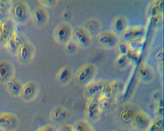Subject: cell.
<instances>
[{
    "mask_svg": "<svg viewBox=\"0 0 164 131\" xmlns=\"http://www.w3.org/2000/svg\"><path fill=\"white\" fill-rule=\"evenodd\" d=\"M72 37L76 43H78L81 46L86 47L89 44L90 39H89L88 33L81 29L74 30L72 32Z\"/></svg>",
    "mask_w": 164,
    "mask_h": 131,
    "instance_id": "6da1fadb",
    "label": "cell"
},
{
    "mask_svg": "<svg viewBox=\"0 0 164 131\" xmlns=\"http://www.w3.org/2000/svg\"><path fill=\"white\" fill-rule=\"evenodd\" d=\"M98 41L99 44L104 47H113L117 43V36L110 32L103 33L98 37Z\"/></svg>",
    "mask_w": 164,
    "mask_h": 131,
    "instance_id": "7a4b0ae2",
    "label": "cell"
},
{
    "mask_svg": "<svg viewBox=\"0 0 164 131\" xmlns=\"http://www.w3.org/2000/svg\"><path fill=\"white\" fill-rule=\"evenodd\" d=\"M56 39L60 43H66L68 40V38L71 35V31H70L69 25L66 24H63L59 25L55 31Z\"/></svg>",
    "mask_w": 164,
    "mask_h": 131,
    "instance_id": "3957f363",
    "label": "cell"
},
{
    "mask_svg": "<svg viewBox=\"0 0 164 131\" xmlns=\"http://www.w3.org/2000/svg\"><path fill=\"white\" fill-rule=\"evenodd\" d=\"M134 124L137 128L140 129V130H144V129L148 128V125L150 124V120L148 115H146L143 112H136L134 115Z\"/></svg>",
    "mask_w": 164,
    "mask_h": 131,
    "instance_id": "277c9868",
    "label": "cell"
},
{
    "mask_svg": "<svg viewBox=\"0 0 164 131\" xmlns=\"http://www.w3.org/2000/svg\"><path fill=\"white\" fill-rule=\"evenodd\" d=\"M105 87V83L104 82H97L90 84L85 90V94L88 97H94L95 95H98L103 92Z\"/></svg>",
    "mask_w": 164,
    "mask_h": 131,
    "instance_id": "5b68a950",
    "label": "cell"
},
{
    "mask_svg": "<svg viewBox=\"0 0 164 131\" xmlns=\"http://www.w3.org/2000/svg\"><path fill=\"white\" fill-rule=\"evenodd\" d=\"M145 34V30L141 28H136L127 30L123 33V38L126 39L130 40H135V39H139V38L144 36Z\"/></svg>",
    "mask_w": 164,
    "mask_h": 131,
    "instance_id": "8992f818",
    "label": "cell"
},
{
    "mask_svg": "<svg viewBox=\"0 0 164 131\" xmlns=\"http://www.w3.org/2000/svg\"><path fill=\"white\" fill-rule=\"evenodd\" d=\"M26 7L22 3H16L13 6V14L18 21H24L26 17Z\"/></svg>",
    "mask_w": 164,
    "mask_h": 131,
    "instance_id": "52a82bcc",
    "label": "cell"
},
{
    "mask_svg": "<svg viewBox=\"0 0 164 131\" xmlns=\"http://www.w3.org/2000/svg\"><path fill=\"white\" fill-rule=\"evenodd\" d=\"M21 94L24 99H31L35 94V85L31 82L26 83L22 86Z\"/></svg>",
    "mask_w": 164,
    "mask_h": 131,
    "instance_id": "ba28073f",
    "label": "cell"
},
{
    "mask_svg": "<svg viewBox=\"0 0 164 131\" xmlns=\"http://www.w3.org/2000/svg\"><path fill=\"white\" fill-rule=\"evenodd\" d=\"M101 99L102 97L100 95H95L90 98L88 103V106H87V112H88L89 115L90 117H93L95 115V112L99 106V103H100Z\"/></svg>",
    "mask_w": 164,
    "mask_h": 131,
    "instance_id": "9c48e42d",
    "label": "cell"
},
{
    "mask_svg": "<svg viewBox=\"0 0 164 131\" xmlns=\"http://www.w3.org/2000/svg\"><path fill=\"white\" fill-rule=\"evenodd\" d=\"M16 125V118L11 115H0V128H10Z\"/></svg>",
    "mask_w": 164,
    "mask_h": 131,
    "instance_id": "30bf717a",
    "label": "cell"
},
{
    "mask_svg": "<svg viewBox=\"0 0 164 131\" xmlns=\"http://www.w3.org/2000/svg\"><path fill=\"white\" fill-rule=\"evenodd\" d=\"M31 47L28 43H23L19 46V56L22 61L25 62L31 57Z\"/></svg>",
    "mask_w": 164,
    "mask_h": 131,
    "instance_id": "8fae6325",
    "label": "cell"
},
{
    "mask_svg": "<svg viewBox=\"0 0 164 131\" xmlns=\"http://www.w3.org/2000/svg\"><path fill=\"white\" fill-rule=\"evenodd\" d=\"M93 72V66L91 65H87L84 66L83 68L80 71L78 76H77V80L79 82L85 81L86 79L88 78L89 75H91Z\"/></svg>",
    "mask_w": 164,
    "mask_h": 131,
    "instance_id": "7c38bea8",
    "label": "cell"
},
{
    "mask_svg": "<svg viewBox=\"0 0 164 131\" xmlns=\"http://www.w3.org/2000/svg\"><path fill=\"white\" fill-rule=\"evenodd\" d=\"M34 20L39 24H43L47 20V15L43 8H37L34 12Z\"/></svg>",
    "mask_w": 164,
    "mask_h": 131,
    "instance_id": "4fadbf2b",
    "label": "cell"
},
{
    "mask_svg": "<svg viewBox=\"0 0 164 131\" xmlns=\"http://www.w3.org/2000/svg\"><path fill=\"white\" fill-rule=\"evenodd\" d=\"M0 30L3 34V37L5 40H7L11 37V24L8 21H3L1 23Z\"/></svg>",
    "mask_w": 164,
    "mask_h": 131,
    "instance_id": "5bb4252c",
    "label": "cell"
},
{
    "mask_svg": "<svg viewBox=\"0 0 164 131\" xmlns=\"http://www.w3.org/2000/svg\"><path fill=\"white\" fill-rule=\"evenodd\" d=\"M163 126V116H160L149 124L148 131H161Z\"/></svg>",
    "mask_w": 164,
    "mask_h": 131,
    "instance_id": "9a60e30c",
    "label": "cell"
},
{
    "mask_svg": "<svg viewBox=\"0 0 164 131\" xmlns=\"http://www.w3.org/2000/svg\"><path fill=\"white\" fill-rule=\"evenodd\" d=\"M6 85L8 90L12 93H18L21 91V85L17 81L13 79H9L6 81Z\"/></svg>",
    "mask_w": 164,
    "mask_h": 131,
    "instance_id": "2e32d148",
    "label": "cell"
},
{
    "mask_svg": "<svg viewBox=\"0 0 164 131\" xmlns=\"http://www.w3.org/2000/svg\"><path fill=\"white\" fill-rule=\"evenodd\" d=\"M74 131H94L93 129L91 128V126L89 125L88 123H86L85 121H78L76 122L74 128H73Z\"/></svg>",
    "mask_w": 164,
    "mask_h": 131,
    "instance_id": "e0dca14e",
    "label": "cell"
},
{
    "mask_svg": "<svg viewBox=\"0 0 164 131\" xmlns=\"http://www.w3.org/2000/svg\"><path fill=\"white\" fill-rule=\"evenodd\" d=\"M139 75L142 80H148L151 78V71L146 65H143L140 66L139 70Z\"/></svg>",
    "mask_w": 164,
    "mask_h": 131,
    "instance_id": "ac0fdd59",
    "label": "cell"
},
{
    "mask_svg": "<svg viewBox=\"0 0 164 131\" xmlns=\"http://www.w3.org/2000/svg\"><path fill=\"white\" fill-rule=\"evenodd\" d=\"M134 115H135V113L133 112L131 110L125 109L121 112L120 118L123 122H128L133 120Z\"/></svg>",
    "mask_w": 164,
    "mask_h": 131,
    "instance_id": "d6986e66",
    "label": "cell"
},
{
    "mask_svg": "<svg viewBox=\"0 0 164 131\" xmlns=\"http://www.w3.org/2000/svg\"><path fill=\"white\" fill-rule=\"evenodd\" d=\"M163 2L160 1V2H158V3H155L151 7V8H150V16L152 17H154L155 16H158V12L161 9H163Z\"/></svg>",
    "mask_w": 164,
    "mask_h": 131,
    "instance_id": "ffe728a7",
    "label": "cell"
},
{
    "mask_svg": "<svg viewBox=\"0 0 164 131\" xmlns=\"http://www.w3.org/2000/svg\"><path fill=\"white\" fill-rule=\"evenodd\" d=\"M114 27L117 32H122L125 29V21L122 17H117L114 21Z\"/></svg>",
    "mask_w": 164,
    "mask_h": 131,
    "instance_id": "44dd1931",
    "label": "cell"
},
{
    "mask_svg": "<svg viewBox=\"0 0 164 131\" xmlns=\"http://www.w3.org/2000/svg\"><path fill=\"white\" fill-rule=\"evenodd\" d=\"M129 48L132 51H138L143 46V42L140 39H135V40H131L128 44Z\"/></svg>",
    "mask_w": 164,
    "mask_h": 131,
    "instance_id": "7402d4cb",
    "label": "cell"
},
{
    "mask_svg": "<svg viewBox=\"0 0 164 131\" xmlns=\"http://www.w3.org/2000/svg\"><path fill=\"white\" fill-rule=\"evenodd\" d=\"M70 74H71L70 69L68 67H64L61 70V71L58 74V80L62 82L65 81L68 79V77H70Z\"/></svg>",
    "mask_w": 164,
    "mask_h": 131,
    "instance_id": "603a6c76",
    "label": "cell"
},
{
    "mask_svg": "<svg viewBox=\"0 0 164 131\" xmlns=\"http://www.w3.org/2000/svg\"><path fill=\"white\" fill-rule=\"evenodd\" d=\"M103 92H104V96H103V98L110 99V98L113 96V94L114 93L112 84H105V87H104V89Z\"/></svg>",
    "mask_w": 164,
    "mask_h": 131,
    "instance_id": "cb8c5ba5",
    "label": "cell"
},
{
    "mask_svg": "<svg viewBox=\"0 0 164 131\" xmlns=\"http://www.w3.org/2000/svg\"><path fill=\"white\" fill-rule=\"evenodd\" d=\"M117 48H118V51L120 53V55H125L126 56L127 53L129 52V46L128 44L126 42H120L119 44H117Z\"/></svg>",
    "mask_w": 164,
    "mask_h": 131,
    "instance_id": "d4e9b609",
    "label": "cell"
},
{
    "mask_svg": "<svg viewBox=\"0 0 164 131\" xmlns=\"http://www.w3.org/2000/svg\"><path fill=\"white\" fill-rule=\"evenodd\" d=\"M66 115V111L64 109H56L53 112V116L54 119H59L64 118Z\"/></svg>",
    "mask_w": 164,
    "mask_h": 131,
    "instance_id": "484cf974",
    "label": "cell"
},
{
    "mask_svg": "<svg viewBox=\"0 0 164 131\" xmlns=\"http://www.w3.org/2000/svg\"><path fill=\"white\" fill-rule=\"evenodd\" d=\"M9 73L8 66L6 64H1L0 65V79H6Z\"/></svg>",
    "mask_w": 164,
    "mask_h": 131,
    "instance_id": "4316f807",
    "label": "cell"
},
{
    "mask_svg": "<svg viewBox=\"0 0 164 131\" xmlns=\"http://www.w3.org/2000/svg\"><path fill=\"white\" fill-rule=\"evenodd\" d=\"M127 57L125 56V55H119V57L117 58V65L118 66H125L127 63Z\"/></svg>",
    "mask_w": 164,
    "mask_h": 131,
    "instance_id": "83f0119b",
    "label": "cell"
},
{
    "mask_svg": "<svg viewBox=\"0 0 164 131\" xmlns=\"http://www.w3.org/2000/svg\"><path fill=\"white\" fill-rule=\"evenodd\" d=\"M110 105V100L108 98H104L102 97V99L100 101V103H99V106L101 107L102 109H106Z\"/></svg>",
    "mask_w": 164,
    "mask_h": 131,
    "instance_id": "f1b7e54d",
    "label": "cell"
},
{
    "mask_svg": "<svg viewBox=\"0 0 164 131\" xmlns=\"http://www.w3.org/2000/svg\"><path fill=\"white\" fill-rule=\"evenodd\" d=\"M87 28H88V31L94 32L96 31L97 29V25H96V21H90V22H87Z\"/></svg>",
    "mask_w": 164,
    "mask_h": 131,
    "instance_id": "f546056e",
    "label": "cell"
},
{
    "mask_svg": "<svg viewBox=\"0 0 164 131\" xmlns=\"http://www.w3.org/2000/svg\"><path fill=\"white\" fill-rule=\"evenodd\" d=\"M158 113L161 116H163V98L162 97L160 98H158Z\"/></svg>",
    "mask_w": 164,
    "mask_h": 131,
    "instance_id": "4dcf8cb0",
    "label": "cell"
},
{
    "mask_svg": "<svg viewBox=\"0 0 164 131\" xmlns=\"http://www.w3.org/2000/svg\"><path fill=\"white\" fill-rule=\"evenodd\" d=\"M7 43H8V46L10 47V48L13 50H15L16 49V48H17V45H16V42H15V40H14V39H13V37H11L7 39Z\"/></svg>",
    "mask_w": 164,
    "mask_h": 131,
    "instance_id": "1f68e13d",
    "label": "cell"
},
{
    "mask_svg": "<svg viewBox=\"0 0 164 131\" xmlns=\"http://www.w3.org/2000/svg\"><path fill=\"white\" fill-rule=\"evenodd\" d=\"M13 39H14V40H15V42H16V44L17 46H20L21 44H23L22 38V36L20 35V34H15V35L13 36Z\"/></svg>",
    "mask_w": 164,
    "mask_h": 131,
    "instance_id": "d6a6232c",
    "label": "cell"
},
{
    "mask_svg": "<svg viewBox=\"0 0 164 131\" xmlns=\"http://www.w3.org/2000/svg\"><path fill=\"white\" fill-rule=\"evenodd\" d=\"M155 57H156V59H158V60L163 59V49L159 50L158 53H156Z\"/></svg>",
    "mask_w": 164,
    "mask_h": 131,
    "instance_id": "836d02e7",
    "label": "cell"
},
{
    "mask_svg": "<svg viewBox=\"0 0 164 131\" xmlns=\"http://www.w3.org/2000/svg\"><path fill=\"white\" fill-rule=\"evenodd\" d=\"M75 48V44L74 43H72V42H69L66 44V49L68 51H72L73 49Z\"/></svg>",
    "mask_w": 164,
    "mask_h": 131,
    "instance_id": "e575fe53",
    "label": "cell"
},
{
    "mask_svg": "<svg viewBox=\"0 0 164 131\" xmlns=\"http://www.w3.org/2000/svg\"><path fill=\"white\" fill-rule=\"evenodd\" d=\"M59 131H74L73 130L72 127H71L69 125H64L62 128L60 129Z\"/></svg>",
    "mask_w": 164,
    "mask_h": 131,
    "instance_id": "d590c367",
    "label": "cell"
},
{
    "mask_svg": "<svg viewBox=\"0 0 164 131\" xmlns=\"http://www.w3.org/2000/svg\"><path fill=\"white\" fill-rule=\"evenodd\" d=\"M38 131H54V129L52 126H45V127L40 129Z\"/></svg>",
    "mask_w": 164,
    "mask_h": 131,
    "instance_id": "8d00e7d4",
    "label": "cell"
},
{
    "mask_svg": "<svg viewBox=\"0 0 164 131\" xmlns=\"http://www.w3.org/2000/svg\"><path fill=\"white\" fill-rule=\"evenodd\" d=\"M6 7V4H5V3L3 2V1H1L0 0V9H4Z\"/></svg>",
    "mask_w": 164,
    "mask_h": 131,
    "instance_id": "74e56055",
    "label": "cell"
},
{
    "mask_svg": "<svg viewBox=\"0 0 164 131\" xmlns=\"http://www.w3.org/2000/svg\"><path fill=\"white\" fill-rule=\"evenodd\" d=\"M153 96H154V98H160V93L156 91V92H154V93Z\"/></svg>",
    "mask_w": 164,
    "mask_h": 131,
    "instance_id": "f35d334b",
    "label": "cell"
},
{
    "mask_svg": "<svg viewBox=\"0 0 164 131\" xmlns=\"http://www.w3.org/2000/svg\"><path fill=\"white\" fill-rule=\"evenodd\" d=\"M3 39V34H2V31H1V30H0V41Z\"/></svg>",
    "mask_w": 164,
    "mask_h": 131,
    "instance_id": "ab89813d",
    "label": "cell"
},
{
    "mask_svg": "<svg viewBox=\"0 0 164 131\" xmlns=\"http://www.w3.org/2000/svg\"><path fill=\"white\" fill-rule=\"evenodd\" d=\"M3 17V11L0 9V19Z\"/></svg>",
    "mask_w": 164,
    "mask_h": 131,
    "instance_id": "60d3db41",
    "label": "cell"
},
{
    "mask_svg": "<svg viewBox=\"0 0 164 131\" xmlns=\"http://www.w3.org/2000/svg\"><path fill=\"white\" fill-rule=\"evenodd\" d=\"M0 131H3V129H2V128H0Z\"/></svg>",
    "mask_w": 164,
    "mask_h": 131,
    "instance_id": "b9f144b4",
    "label": "cell"
}]
</instances>
